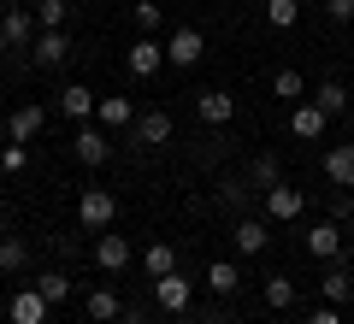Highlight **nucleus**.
<instances>
[{
    "mask_svg": "<svg viewBox=\"0 0 354 324\" xmlns=\"http://www.w3.org/2000/svg\"><path fill=\"white\" fill-rule=\"evenodd\" d=\"M148 295H153V307H160L165 318H177V312H189V307H195V283H189L183 271L153 277V283H148Z\"/></svg>",
    "mask_w": 354,
    "mask_h": 324,
    "instance_id": "nucleus-1",
    "label": "nucleus"
},
{
    "mask_svg": "<svg viewBox=\"0 0 354 324\" xmlns=\"http://www.w3.org/2000/svg\"><path fill=\"white\" fill-rule=\"evenodd\" d=\"M77 218H83V230H113V218H118V200H113V189H83L77 195Z\"/></svg>",
    "mask_w": 354,
    "mask_h": 324,
    "instance_id": "nucleus-2",
    "label": "nucleus"
},
{
    "mask_svg": "<svg viewBox=\"0 0 354 324\" xmlns=\"http://www.w3.org/2000/svg\"><path fill=\"white\" fill-rule=\"evenodd\" d=\"M301 212H307V195L295 183H272L266 189V218H272V225H295Z\"/></svg>",
    "mask_w": 354,
    "mask_h": 324,
    "instance_id": "nucleus-3",
    "label": "nucleus"
},
{
    "mask_svg": "<svg viewBox=\"0 0 354 324\" xmlns=\"http://www.w3.org/2000/svg\"><path fill=\"white\" fill-rule=\"evenodd\" d=\"M130 260H136V248H130V236H113V230H101V236H95V265H101L106 277L130 271Z\"/></svg>",
    "mask_w": 354,
    "mask_h": 324,
    "instance_id": "nucleus-4",
    "label": "nucleus"
},
{
    "mask_svg": "<svg viewBox=\"0 0 354 324\" xmlns=\"http://www.w3.org/2000/svg\"><path fill=\"white\" fill-rule=\"evenodd\" d=\"M71 153H77L83 165H106V160H113V142H106L101 124H83V130L71 136Z\"/></svg>",
    "mask_w": 354,
    "mask_h": 324,
    "instance_id": "nucleus-5",
    "label": "nucleus"
},
{
    "mask_svg": "<svg viewBox=\"0 0 354 324\" xmlns=\"http://www.w3.org/2000/svg\"><path fill=\"white\" fill-rule=\"evenodd\" d=\"M124 65H130V77H153V71H160V65H171V59H165V41L142 36V41H130Z\"/></svg>",
    "mask_w": 354,
    "mask_h": 324,
    "instance_id": "nucleus-6",
    "label": "nucleus"
},
{
    "mask_svg": "<svg viewBox=\"0 0 354 324\" xmlns=\"http://www.w3.org/2000/svg\"><path fill=\"white\" fill-rule=\"evenodd\" d=\"M195 113H201V124H230L236 118V95L230 88H201L195 95Z\"/></svg>",
    "mask_w": 354,
    "mask_h": 324,
    "instance_id": "nucleus-7",
    "label": "nucleus"
},
{
    "mask_svg": "<svg viewBox=\"0 0 354 324\" xmlns=\"http://www.w3.org/2000/svg\"><path fill=\"white\" fill-rule=\"evenodd\" d=\"M0 36H6V48H36L41 24H36V12H24V6H12V12L0 18Z\"/></svg>",
    "mask_w": 354,
    "mask_h": 324,
    "instance_id": "nucleus-8",
    "label": "nucleus"
},
{
    "mask_svg": "<svg viewBox=\"0 0 354 324\" xmlns=\"http://www.w3.org/2000/svg\"><path fill=\"white\" fill-rule=\"evenodd\" d=\"M136 106H130V95H101V106H95V124L101 130H130L136 124Z\"/></svg>",
    "mask_w": 354,
    "mask_h": 324,
    "instance_id": "nucleus-9",
    "label": "nucleus"
},
{
    "mask_svg": "<svg viewBox=\"0 0 354 324\" xmlns=\"http://www.w3.org/2000/svg\"><path fill=\"white\" fill-rule=\"evenodd\" d=\"M201 53H207V41H201L195 24H183L171 41H165V59H171V65H201Z\"/></svg>",
    "mask_w": 354,
    "mask_h": 324,
    "instance_id": "nucleus-10",
    "label": "nucleus"
},
{
    "mask_svg": "<svg viewBox=\"0 0 354 324\" xmlns=\"http://www.w3.org/2000/svg\"><path fill=\"white\" fill-rule=\"evenodd\" d=\"M307 254H319V260H342V225H337V218H319V225L307 230Z\"/></svg>",
    "mask_w": 354,
    "mask_h": 324,
    "instance_id": "nucleus-11",
    "label": "nucleus"
},
{
    "mask_svg": "<svg viewBox=\"0 0 354 324\" xmlns=\"http://www.w3.org/2000/svg\"><path fill=\"white\" fill-rule=\"evenodd\" d=\"M30 59L48 65V71H53V65H65V59H71V36H65V30H41L36 48H30Z\"/></svg>",
    "mask_w": 354,
    "mask_h": 324,
    "instance_id": "nucleus-12",
    "label": "nucleus"
},
{
    "mask_svg": "<svg viewBox=\"0 0 354 324\" xmlns=\"http://www.w3.org/2000/svg\"><path fill=\"white\" fill-rule=\"evenodd\" d=\"M12 324H48V301H41V289L30 283V289H12Z\"/></svg>",
    "mask_w": 354,
    "mask_h": 324,
    "instance_id": "nucleus-13",
    "label": "nucleus"
},
{
    "mask_svg": "<svg viewBox=\"0 0 354 324\" xmlns=\"http://www.w3.org/2000/svg\"><path fill=\"white\" fill-rule=\"evenodd\" d=\"M325 177L337 189H354V142H337V148H325Z\"/></svg>",
    "mask_w": 354,
    "mask_h": 324,
    "instance_id": "nucleus-14",
    "label": "nucleus"
},
{
    "mask_svg": "<svg viewBox=\"0 0 354 324\" xmlns=\"http://www.w3.org/2000/svg\"><path fill=\"white\" fill-rule=\"evenodd\" d=\"M83 307H88V318H95V324H118L124 301H118V289H113V283H101V289H88V301H83Z\"/></svg>",
    "mask_w": 354,
    "mask_h": 324,
    "instance_id": "nucleus-15",
    "label": "nucleus"
},
{
    "mask_svg": "<svg viewBox=\"0 0 354 324\" xmlns=\"http://www.w3.org/2000/svg\"><path fill=\"white\" fill-rule=\"evenodd\" d=\"M41 124H48V113H41V106H12V118H6V136H12V142H36Z\"/></svg>",
    "mask_w": 354,
    "mask_h": 324,
    "instance_id": "nucleus-16",
    "label": "nucleus"
},
{
    "mask_svg": "<svg viewBox=\"0 0 354 324\" xmlns=\"http://www.w3.org/2000/svg\"><path fill=\"white\" fill-rule=\"evenodd\" d=\"M325 124H330V118L319 113L313 100H301V106H290V130H295L301 142H319V136H325Z\"/></svg>",
    "mask_w": 354,
    "mask_h": 324,
    "instance_id": "nucleus-17",
    "label": "nucleus"
},
{
    "mask_svg": "<svg viewBox=\"0 0 354 324\" xmlns=\"http://www.w3.org/2000/svg\"><path fill=\"white\" fill-rule=\"evenodd\" d=\"M130 136H136L142 148H160V142H171V113H142L136 124H130Z\"/></svg>",
    "mask_w": 354,
    "mask_h": 324,
    "instance_id": "nucleus-18",
    "label": "nucleus"
},
{
    "mask_svg": "<svg viewBox=\"0 0 354 324\" xmlns=\"http://www.w3.org/2000/svg\"><path fill=\"white\" fill-rule=\"evenodd\" d=\"M319 295H325V307H348L354 283H348V271H342V260H330V271L319 277Z\"/></svg>",
    "mask_w": 354,
    "mask_h": 324,
    "instance_id": "nucleus-19",
    "label": "nucleus"
},
{
    "mask_svg": "<svg viewBox=\"0 0 354 324\" xmlns=\"http://www.w3.org/2000/svg\"><path fill=\"white\" fill-rule=\"evenodd\" d=\"M95 88H83V83H71V88H59V113L65 118H95Z\"/></svg>",
    "mask_w": 354,
    "mask_h": 324,
    "instance_id": "nucleus-20",
    "label": "nucleus"
},
{
    "mask_svg": "<svg viewBox=\"0 0 354 324\" xmlns=\"http://www.w3.org/2000/svg\"><path fill=\"white\" fill-rule=\"evenodd\" d=\"M230 242H236L242 254H260L266 242H272V230H266V218H236V230H230Z\"/></svg>",
    "mask_w": 354,
    "mask_h": 324,
    "instance_id": "nucleus-21",
    "label": "nucleus"
},
{
    "mask_svg": "<svg viewBox=\"0 0 354 324\" xmlns=\"http://www.w3.org/2000/svg\"><path fill=\"white\" fill-rule=\"evenodd\" d=\"M207 289H213V295H236L242 289V265L236 260H213L207 265Z\"/></svg>",
    "mask_w": 354,
    "mask_h": 324,
    "instance_id": "nucleus-22",
    "label": "nucleus"
},
{
    "mask_svg": "<svg viewBox=\"0 0 354 324\" xmlns=\"http://www.w3.org/2000/svg\"><path fill=\"white\" fill-rule=\"evenodd\" d=\"M313 106L325 118H342V113H348V88H342V83H319L313 88Z\"/></svg>",
    "mask_w": 354,
    "mask_h": 324,
    "instance_id": "nucleus-23",
    "label": "nucleus"
},
{
    "mask_svg": "<svg viewBox=\"0 0 354 324\" xmlns=\"http://www.w3.org/2000/svg\"><path fill=\"white\" fill-rule=\"evenodd\" d=\"M266 307H272V312H290L295 307V277H266Z\"/></svg>",
    "mask_w": 354,
    "mask_h": 324,
    "instance_id": "nucleus-24",
    "label": "nucleus"
},
{
    "mask_svg": "<svg viewBox=\"0 0 354 324\" xmlns=\"http://www.w3.org/2000/svg\"><path fill=\"white\" fill-rule=\"evenodd\" d=\"M248 183L260 189V195H266V189H272V183H283L278 160H272V153H254V160H248Z\"/></svg>",
    "mask_w": 354,
    "mask_h": 324,
    "instance_id": "nucleus-25",
    "label": "nucleus"
},
{
    "mask_svg": "<svg viewBox=\"0 0 354 324\" xmlns=\"http://www.w3.org/2000/svg\"><path fill=\"white\" fill-rule=\"evenodd\" d=\"M142 271H148V283H153V277H165V271H177V254L165 248V242H148V254H142Z\"/></svg>",
    "mask_w": 354,
    "mask_h": 324,
    "instance_id": "nucleus-26",
    "label": "nucleus"
},
{
    "mask_svg": "<svg viewBox=\"0 0 354 324\" xmlns=\"http://www.w3.org/2000/svg\"><path fill=\"white\" fill-rule=\"evenodd\" d=\"M295 18H301V0H266V24L272 30H295Z\"/></svg>",
    "mask_w": 354,
    "mask_h": 324,
    "instance_id": "nucleus-27",
    "label": "nucleus"
},
{
    "mask_svg": "<svg viewBox=\"0 0 354 324\" xmlns=\"http://www.w3.org/2000/svg\"><path fill=\"white\" fill-rule=\"evenodd\" d=\"M36 289H41V301H48V307H59V301L71 295V277H65V271H41Z\"/></svg>",
    "mask_w": 354,
    "mask_h": 324,
    "instance_id": "nucleus-28",
    "label": "nucleus"
},
{
    "mask_svg": "<svg viewBox=\"0 0 354 324\" xmlns=\"http://www.w3.org/2000/svg\"><path fill=\"white\" fill-rule=\"evenodd\" d=\"M30 265V248L18 236H0V271H24Z\"/></svg>",
    "mask_w": 354,
    "mask_h": 324,
    "instance_id": "nucleus-29",
    "label": "nucleus"
},
{
    "mask_svg": "<svg viewBox=\"0 0 354 324\" xmlns=\"http://www.w3.org/2000/svg\"><path fill=\"white\" fill-rule=\"evenodd\" d=\"M272 88H278V95L290 100V106H301V100H307V83H301V71H278V77H272Z\"/></svg>",
    "mask_w": 354,
    "mask_h": 324,
    "instance_id": "nucleus-30",
    "label": "nucleus"
},
{
    "mask_svg": "<svg viewBox=\"0 0 354 324\" xmlns=\"http://www.w3.org/2000/svg\"><path fill=\"white\" fill-rule=\"evenodd\" d=\"M0 171H6V177L30 171V148H24V142H6V148H0Z\"/></svg>",
    "mask_w": 354,
    "mask_h": 324,
    "instance_id": "nucleus-31",
    "label": "nucleus"
},
{
    "mask_svg": "<svg viewBox=\"0 0 354 324\" xmlns=\"http://www.w3.org/2000/svg\"><path fill=\"white\" fill-rule=\"evenodd\" d=\"M65 12H71V0H41V6H36V24L41 30H59Z\"/></svg>",
    "mask_w": 354,
    "mask_h": 324,
    "instance_id": "nucleus-32",
    "label": "nucleus"
},
{
    "mask_svg": "<svg viewBox=\"0 0 354 324\" xmlns=\"http://www.w3.org/2000/svg\"><path fill=\"white\" fill-rule=\"evenodd\" d=\"M136 24L142 30H160V0H136Z\"/></svg>",
    "mask_w": 354,
    "mask_h": 324,
    "instance_id": "nucleus-33",
    "label": "nucleus"
},
{
    "mask_svg": "<svg viewBox=\"0 0 354 324\" xmlns=\"http://www.w3.org/2000/svg\"><path fill=\"white\" fill-rule=\"evenodd\" d=\"M325 18L330 24H354V0H325Z\"/></svg>",
    "mask_w": 354,
    "mask_h": 324,
    "instance_id": "nucleus-34",
    "label": "nucleus"
},
{
    "mask_svg": "<svg viewBox=\"0 0 354 324\" xmlns=\"http://www.w3.org/2000/svg\"><path fill=\"white\" fill-rule=\"evenodd\" d=\"M218 200H225V212H236V218H242V183H225V189H218Z\"/></svg>",
    "mask_w": 354,
    "mask_h": 324,
    "instance_id": "nucleus-35",
    "label": "nucleus"
},
{
    "mask_svg": "<svg viewBox=\"0 0 354 324\" xmlns=\"http://www.w3.org/2000/svg\"><path fill=\"white\" fill-rule=\"evenodd\" d=\"M307 324H342V312H337V307H319V312H313Z\"/></svg>",
    "mask_w": 354,
    "mask_h": 324,
    "instance_id": "nucleus-36",
    "label": "nucleus"
},
{
    "mask_svg": "<svg viewBox=\"0 0 354 324\" xmlns=\"http://www.w3.org/2000/svg\"><path fill=\"white\" fill-rule=\"evenodd\" d=\"M118 324H148V312H142V307H124V312H118Z\"/></svg>",
    "mask_w": 354,
    "mask_h": 324,
    "instance_id": "nucleus-37",
    "label": "nucleus"
},
{
    "mask_svg": "<svg viewBox=\"0 0 354 324\" xmlns=\"http://www.w3.org/2000/svg\"><path fill=\"white\" fill-rule=\"evenodd\" d=\"M201 324H230V312H207V318Z\"/></svg>",
    "mask_w": 354,
    "mask_h": 324,
    "instance_id": "nucleus-38",
    "label": "nucleus"
},
{
    "mask_svg": "<svg viewBox=\"0 0 354 324\" xmlns=\"http://www.w3.org/2000/svg\"><path fill=\"white\" fill-rule=\"evenodd\" d=\"M0 236H6V218H0Z\"/></svg>",
    "mask_w": 354,
    "mask_h": 324,
    "instance_id": "nucleus-39",
    "label": "nucleus"
},
{
    "mask_svg": "<svg viewBox=\"0 0 354 324\" xmlns=\"http://www.w3.org/2000/svg\"><path fill=\"white\" fill-rule=\"evenodd\" d=\"M0 53H6V36H0Z\"/></svg>",
    "mask_w": 354,
    "mask_h": 324,
    "instance_id": "nucleus-40",
    "label": "nucleus"
},
{
    "mask_svg": "<svg viewBox=\"0 0 354 324\" xmlns=\"http://www.w3.org/2000/svg\"><path fill=\"white\" fill-rule=\"evenodd\" d=\"M278 324H290V318H278Z\"/></svg>",
    "mask_w": 354,
    "mask_h": 324,
    "instance_id": "nucleus-41",
    "label": "nucleus"
},
{
    "mask_svg": "<svg viewBox=\"0 0 354 324\" xmlns=\"http://www.w3.org/2000/svg\"><path fill=\"white\" fill-rule=\"evenodd\" d=\"M0 148H6V142H0Z\"/></svg>",
    "mask_w": 354,
    "mask_h": 324,
    "instance_id": "nucleus-42",
    "label": "nucleus"
},
{
    "mask_svg": "<svg viewBox=\"0 0 354 324\" xmlns=\"http://www.w3.org/2000/svg\"><path fill=\"white\" fill-rule=\"evenodd\" d=\"M12 6H18V0H12Z\"/></svg>",
    "mask_w": 354,
    "mask_h": 324,
    "instance_id": "nucleus-43",
    "label": "nucleus"
}]
</instances>
